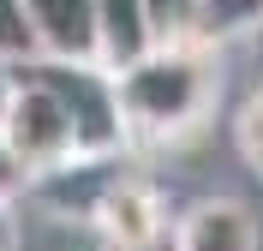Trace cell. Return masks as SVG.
<instances>
[{"label":"cell","mask_w":263,"mask_h":251,"mask_svg":"<svg viewBox=\"0 0 263 251\" xmlns=\"http://www.w3.org/2000/svg\"><path fill=\"white\" fill-rule=\"evenodd\" d=\"M221 96V54L210 42H162L114 72V102L132 144H180Z\"/></svg>","instance_id":"cell-1"},{"label":"cell","mask_w":263,"mask_h":251,"mask_svg":"<svg viewBox=\"0 0 263 251\" xmlns=\"http://www.w3.org/2000/svg\"><path fill=\"white\" fill-rule=\"evenodd\" d=\"M90 227L102 234L108 251H162L167 234H174V216H167V198L149 180L114 173L90 203Z\"/></svg>","instance_id":"cell-2"},{"label":"cell","mask_w":263,"mask_h":251,"mask_svg":"<svg viewBox=\"0 0 263 251\" xmlns=\"http://www.w3.org/2000/svg\"><path fill=\"white\" fill-rule=\"evenodd\" d=\"M167 251H263V227L239 198H197L180 209Z\"/></svg>","instance_id":"cell-3"},{"label":"cell","mask_w":263,"mask_h":251,"mask_svg":"<svg viewBox=\"0 0 263 251\" xmlns=\"http://www.w3.org/2000/svg\"><path fill=\"white\" fill-rule=\"evenodd\" d=\"M36 54L48 60H96V0H24Z\"/></svg>","instance_id":"cell-4"},{"label":"cell","mask_w":263,"mask_h":251,"mask_svg":"<svg viewBox=\"0 0 263 251\" xmlns=\"http://www.w3.org/2000/svg\"><path fill=\"white\" fill-rule=\"evenodd\" d=\"M156 48L149 30V0H96V66L120 72Z\"/></svg>","instance_id":"cell-5"},{"label":"cell","mask_w":263,"mask_h":251,"mask_svg":"<svg viewBox=\"0 0 263 251\" xmlns=\"http://www.w3.org/2000/svg\"><path fill=\"white\" fill-rule=\"evenodd\" d=\"M263 24V0H197V42H239Z\"/></svg>","instance_id":"cell-6"},{"label":"cell","mask_w":263,"mask_h":251,"mask_svg":"<svg viewBox=\"0 0 263 251\" xmlns=\"http://www.w3.org/2000/svg\"><path fill=\"white\" fill-rule=\"evenodd\" d=\"M233 156L246 162V173L263 180V84L233 108Z\"/></svg>","instance_id":"cell-7"},{"label":"cell","mask_w":263,"mask_h":251,"mask_svg":"<svg viewBox=\"0 0 263 251\" xmlns=\"http://www.w3.org/2000/svg\"><path fill=\"white\" fill-rule=\"evenodd\" d=\"M149 30L162 42H197V0H149Z\"/></svg>","instance_id":"cell-8"},{"label":"cell","mask_w":263,"mask_h":251,"mask_svg":"<svg viewBox=\"0 0 263 251\" xmlns=\"http://www.w3.org/2000/svg\"><path fill=\"white\" fill-rule=\"evenodd\" d=\"M30 54H36V36H30L24 0H0V66H18Z\"/></svg>","instance_id":"cell-9"},{"label":"cell","mask_w":263,"mask_h":251,"mask_svg":"<svg viewBox=\"0 0 263 251\" xmlns=\"http://www.w3.org/2000/svg\"><path fill=\"white\" fill-rule=\"evenodd\" d=\"M24 245V221H18V198L0 191V251H18Z\"/></svg>","instance_id":"cell-10"},{"label":"cell","mask_w":263,"mask_h":251,"mask_svg":"<svg viewBox=\"0 0 263 251\" xmlns=\"http://www.w3.org/2000/svg\"><path fill=\"white\" fill-rule=\"evenodd\" d=\"M0 191H12V198L24 191V167L12 162V150H6V138H0Z\"/></svg>","instance_id":"cell-11"},{"label":"cell","mask_w":263,"mask_h":251,"mask_svg":"<svg viewBox=\"0 0 263 251\" xmlns=\"http://www.w3.org/2000/svg\"><path fill=\"white\" fill-rule=\"evenodd\" d=\"M246 42H251V54H257V66H263V24H257V30L246 36Z\"/></svg>","instance_id":"cell-12"},{"label":"cell","mask_w":263,"mask_h":251,"mask_svg":"<svg viewBox=\"0 0 263 251\" xmlns=\"http://www.w3.org/2000/svg\"><path fill=\"white\" fill-rule=\"evenodd\" d=\"M162 251H167V245H162Z\"/></svg>","instance_id":"cell-13"}]
</instances>
